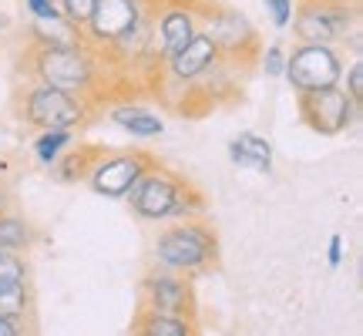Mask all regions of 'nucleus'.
Here are the masks:
<instances>
[{
  "label": "nucleus",
  "mask_w": 363,
  "mask_h": 336,
  "mask_svg": "<svg viewBox=\"0 0 363 336\" xmlns=\"http://www.w3.org/2000/svg\"><path fill=\"white\" fill-rule=\"evenodd\" d=\"M135 208V215L152 222L162 219H195V212L202 208L199 192H192L179 175L165 172L162 165H152L142 179L135 181V189L125 195Z\"/></svg>",
  "instance_id": "obj_1"
},
{
  "label": "nucleus",
  "mask_w": 363,
  "mask_h": 336,
  "mask_svg": "<svg viewBox=\"0 0 363 336\" xmlns=\"http://www.w3.org/2000/svg\"><path fill=\"white\" fill-rule=\"evenodd\" d=\"M155 259L162 269L172 272H202L216 266L219 259V239L208 229L206 222L185 219L169 225L165 233L155 239Z\"/></svg>",
  "instance_id": "obj_2"
},
{
  "label": "nucleus",
  "mask_w": 363,
  "mask_h": 336,
  "mask_svg": "<svg viewBox=\"0 0 363 336\" xmlns=\"http://www.w3.org/2000/svg\"><path fill=\"white\" fill-rule=\"evenodd\" d=\"M283 78H289L296 94H313V91L337 88L343 78V65L330 44H299L293 47V54H286Z\"/></svg>",
  "instance_id": "obj_3"
},
{
  "label": "nucleus",
  "mask_w": 363,
  "mask_h": 336,
  "mask_svg": "<svg viewBox=\"0 0 363 336\" xmlns=\"http://www.w3.org/2000/svg\"><path fill=\"white\" fill-rule=\"evenodd\" d=\"M24 121L34 125L38 131H74L84 121V101L78 94H67V91L48 88L38 84L24 94Z\"/></svg>",
  "instance_id": "obj_4"
},
{
  "label": "nucleus",
  "mask_w": 363,
  "mask_h": 336,
  "mask_svg": "<svg viewBox=\"0 0 363 336\" xmlns=\"http://www.w3.org/2000/svg\"><path fill=\"white\" fill-rule=\"evenodd\" d=\"M155 165L145 152H118V155H101L88 172V181L94 195L104 198H125L135 189V181L142 179L148 168Z\"/></svg>",
  "instance_id": "obj_5"
},
{
  "label": "nucleus",
  "mask_w": 363,
  "mask_h": 336,
  "mask_svg": "<svg viewBox=\"0 0 363 336\" xmlns=\"http://www.w3.org/2000/svg\"><path fill=\"white\" fill-rule=\"evenodd\" d=\"M299 111H303V121H306L316 135H326V138L343 135V131L353 125V118L360 115V108L347 98L343 88L299 94Z\"/></svg>",
  "instance_id": "obj_6"
},
{
  "label": "nucleus",
  "mask_w": 363,
  "mask_h": 336,
  "mask_svg": "<svg viewBox=\"0 0 363 336\" xmlns=\"http://www.w3.org/2000/svg\"><path fill=\"white\" fill-rule=\"evenodd\" d=\"M38 78L40 84L67 94H81L91 84V57L84 47H40L38 54Z\"/></svg>",
  "instance_id": "obj_7"
},
{
  "label": "nucleus",
  "mask_w": 363,
  "mask_h": 336,
  "mask_svg": "<svg viewBox=\"0 0 363 336\" xmlns=\"http://www.w3.org/2000/svg\"><path fill=\"white\" fill-rule=\"evenodd\" d=\"M142 310L165 316H195V289L182 272L162 269L142 279Z\"/></svg>",
  "instance_id": "obj_8"
},
{
  "label": "nucleus",
  "mask_w": 363,
  "mask_h": 336,
  "mask_svg": "<svg viewBox=\"0 0 363 336\" xmlns=\"http://www.w3.org/2000/svg\"><path fill=\"white\" fill-rule=\"evenodd\" d=\"M289 24H293V30H296V38L303 44H333V40L347 38L350 13L337 7V4H330V0H310V4L299 7V13Z\"/></svg>",
  "instance_id": "obj_9"
},
{
  "label": "nucleus",
  "mask_w": 363,
  "mask_h": 336,
  "mask_svg": "<svg viewBox=\"0 0 363 336\" xmlns=\"http://www.w3.org/2000/svg\"><path fill=\"white\" fill-rule=\"evenodd\" d=\"M138 27V0H94L88 17L91 40H125Z\"/></svg>",
  "instance_id": "obj_10"
},
{
  "label": "nucleus",
  "mask_w": 363,
  "mask_h": 336,
  "mask_svg": "<svg viewBox=\"0 0 363 336\" xmlns=\"http://www.w3.org/2000/svg\"><path fill=\"white\" fill-rule=\"evenodd\" d=\"M219 51H242L246 44H252L256 38V30L249 24L246 17L239 11H229V7H222V11L208 13L206 21V30H202Z\"/></svg>",
  "instance_id": "obj_11"
},
{
  "label": "nucleus",
  "mask_w": 363,
  "mask_h": 336,
  "mask_svg": "<svg viewBox=\"0 0 363 336\" xmlns=\"http://www.w3.org/2000/svg\"><path fill=\"white\" fill-rule=\"evenodd\" d=\"M216 61H219V47H216L206 34H199V30H195V38L189 40L185 47L169 54L172 74L182 81H192V78H199V74H206L208 67H216Z\"/></svg>",
  "instance_id": "obj_12"
},
{
  "label": "nucleus",
  "mask_w": 363,
  "mask_h": 336,
  "mask_svg": "<svg viewBox=\"0 0 363 336\" xmlns=\"http://www.w3.org/2000/svg\"><path fill=\"white\" fill-rule=\"evenodd\" d=\"M229 158H233L235 165L252 168V172L266 175L272 168V145L262 135H256V131H239L233 142H229Z\"/></svg>",
  "instance_id": "obj_13"
},
{
  "label": "nucleus",
  "mask_w": 363,
  "mask_h": 336,
  "mask_svg": "<svg viewBox=\"0 0 363 336\" xmlns=\"http://www.w3.org/2000/svg\"><path fill=\"white\" fill-rule=\"evenodd\" d=\"M131 336H199L195 316H165V313L138 310Z\"/></svg>",
  "instance_id": "obj_14"
},
{
  "label": "nucleus",
  "mask_w": 363,
  "mask_h": 336,
  "mask_svg": "<svg viewBox=\"0 0 363 336\" xmlns=\"http://www.w3.org/2000/svg\"><path fill=\"white\" fill-rule=\"evenodd\" d=\"M111 121H115L118 128H125L128 135L135 138H158L162 131H165V121L155 115V111H145V108H115L111 111Z\"/></svg>",
  "instance_id": "obj_15"
},
{
  "label": "nucleus",
  "mask_w": 363,
  "mask_h": 336,
  "mask_svg": "<svg viewBox=\"0 0 363 336\" xmlns=\"http://www.w3.org/2000/svg\"><path fill=\"white\" fill-rule=\"evenodd\" d=\"M158 34H162V51L175 54L179 47H185L189 40L195 38V21L189 11H169L158 24Z\"/></svg>",
  "instance_id": "obj_16"
},
{
  "label": "nucleus",
  "mask_w": 363,
  "mask_h": 336,
  "mask_svg": "<svg viewBox=\"0 0 363 336\" xmlns=\"http://www.w3.org/2000/svg\"><path fill=\"white\" fill-rule=\"evenodd\" d=\"M34 34L44 47H78L81 38H78V27L65 21L61 13L57 17H44V21H34Z\"/></svg>",
  "instance_id": "obj_17"
},
{
  "label": "nucleus",
  "mask_w": 363,
  "mask_h": 336,
  "mask_svg": "<svg viewBox=\"0 0 363 336\" xmlns=\"http://www.w3.org/2000/svg\"><path fill=\"white\" fill-rule=\"evenodd\" d=\"M34 242V229L24 215L0 212V252H24Z\"/></svg>",
  "instance_id": "obj_18"
},
{
  "label": "nucleus",
  "mask_w": 363,
  "mask_h": 336,
  "mask_svg": "<svg viewBox=\"0 0 363 336\" xmlns=\"http://www.w3.org/2000/svg\"><path fill=\"white\" fill-rule=\"evenodd\" d=\"M71 145H74V131H40L34 138V158L44 168H51Z\"/></svg>",
  "instance_id": "obj_19"
},
{
  "label": "nucleus",
  "mask_w": 363,
  "mask_h": 336,
  "mask_svg": "<svg viewBox=\"0 0 363 336\" xmlns=\"http://www.w3.org/2000/svg\"><path fill=\"white\" fill-rule=\"evenodd\" d=\"M30 313V286H7L0 289V316L4 320H24Z\"/></svg>",
  "instance_id": "obj_20"
},
{
  "label": "nucleus",
  "mask_w": 363,
  "mask_h": 336,
  "mask_svg": "<svg viewBox=\"0 0 363 336\" xmlns=\"http://www.w3.org/2000/svg\"><path fill=\"white\" fill-rule=\"evenodd\" d=\"M91 158H94V152H91V148H78V155H71V158L61 155V158H57V162L51 165L54 179H57V181H74V179H84V175L91 172V165H94Z\"/></svg>",
  "instance_id": "obj_21"
},
{
  "label": "nucleus",
  "mask_w": 363,
  "mask_h": 336,
  "mask_svg": "<svg viewBox=\"0 0 363 336\" xmlns=\"http://www.w3.org/2000/svg\"><path fill=\"white\" fill-rule=\"evenodd\" d=\"M27 283V262L21 252H0V289Z\"/></svg>",
  "instance_id": "obj_22"
},
{
  "label": "nucleus",
  "mask_w": 363,
  "mask_h": 336,
  "mask_svg": "<svg viewBox=\"0 0 363 336\" xmlns=\"http://www.w3.org/2000/svg\"><path fill=\"white\" fill-rule=\"evenodd\" d=\"M57 4V13L65 17V21H71V24H88L91 11H94V0H54Z\"/></svg>",
  "instance_id": "obj_23"
},
{
  "label": "nucleus",
  "mask_w": 363,
  "mask_h": 336,
  "mask_svg": "<svg viewBox=\"0 0 363 336\" xmlns=\"http://www.w3.org/2000/svg\"><path fill=\"white\" fill-rule=\"evenodd\" d=\"M262 71H266L269 78H283V71H286V51L279 47V44L266 47V54H262Z\"/></svg>",
  "instance_id": "obj_24"
},
{
  "label": "nucleus",
  "mask_w": 363,
  "mask_h": 336,
  "mask_svg": "<svg viewBox=\"0 0 363 336\" xmlns=\"http://www.w3.org/2000/svg\"><path fill=\"white\" fill-rule=\"evenodd\" d=\"M347 98L360 108V101H363V65L360 61H357V65L350 67V74H347Z\"/></svg>",
  "instance_id": "obj_25"
},
{
  "label": "nucleus",
  "mask_w": 363,
  "mask_h": 336,
  "mask_svg": "<svg viewBox=\"0 0 363 336\" xmlns=\"http://www.w3.org/2000/svg\"><path fill=\"white\" fill-rule=\"evenodd\" d=\"M266 7L272 13V24L289 27V21H293V0H266Z\"/></svg>",
  "instance_id": "obj_26"
},
{
  "label": "nucleus",
  "mask_w": 363,
  "mask_h": 336,
  "mask_svg": "<svg viewBox=\"0 0 363 336\" xmlns=\"http://www.w3.org/2000/svg\"><path fill=\"white\" fill-rule=\"evenodd\" d=\"M326 262H330L333 269L343 262V235L340 233H333L330 235V242H326Z\"/></svg>",
  "instance_id": "obj_27"
},
{
  "label": "nucleus",
  "mask_w": 363,
  "mask_h": 336,
  "mask_svg": "<svg viewBox=\"0 0 363 336\" xmlns=\"http://www.w3.org/2000/svg\"><path fill=\"white\" fill-rule=\"evenodd\" d=\"M27 7H30V13H34V21L57 17V4H54V0H27Z\"/></svg>",
  "instance_id": "obj_28"
},
{
  "label": "nucleus",
  "mask_w": 363,
  "mask_h": 336,
  "mask_svg": "<svg viewBox=\"0 0 363 336\" xmlns=\"http://www.w3.org/2000/svg\"><path fill=\"white\" fill-rule=\"evenodd\" d=\"M0 336H24V320H4L0 316Z\"/></svg>",
  "instance_id": "obj_29"
},
{
  "label": "nucleus",
  "mask_w": 363,
  "mask_h": 336,
  "mask_svg": "<svg viewBox=\"0 0 363 336\" xmlns=\"http://www.w3.org/2000/svg\"><path fill=\"white\" fill-rule=\"evenodd\" d=\"M330 4H343V0H330Z\"/></svg>",
  "instance_id": "obj_30"
}]
</instances>
